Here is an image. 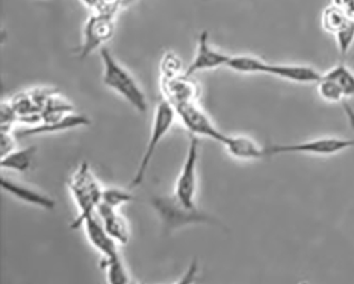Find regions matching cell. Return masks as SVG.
<instances>
[{"label": "cell", "instance_id": "cell-1", "mask_svg": "<svg viewBox=\"0 0 354 284\" xmlns=\"http://www.w3.org/2000/svg\"><path fill=\"white\" fill-rule=\"evenodd\" d=\"M100 57L104 64V86L118 93L136 111L145 113L148 108L147 98L134 77L116 61L106 47L100 49Z\"/></svg>", "mask_w": 354, "mask_h": 284}, {"label": "cell", "instance_id": "cell-2", "mask_svg": "<svg viewBox=\"0 0 354 284\" xmlns=\"http://www.w3.org/2000/svg\"><path fill=\"white\" fill-rule=\"evenodd\" d=\"M67 187L79 210L78 216L71 228L78 229L83 226V223L88 216L96 212L99 204L102 202L104 189L86 163L79 165L67 181Z\"/></svg>", "mask_w": 354, "mask_h": 284}, {"label": "cell", "instance_id": "cell-3", "mask_svg": "<svg viewBox=\"0 0 354 284\" xmlns=\"http://www.w3.org/2000/svg\"><path fill=\"white\" fill-rule=\"evenodd\" d=\"M176 116L177 114H176L174 106L167 100H163L158 104L157 109L154 112L151 133H150L143 157L140 159V164H138V171L130 183V189L140 187L145 180L146 173L149 169L150 163L157 151L158 146L173 127Z\"/></svg>", "mask_w": 354, "mask_h": 284}, {"label": "cell", "instance_id": "cell-4", "mask_svg": "<svg viewBox=\"0 0 354 284\" xmlns=\"http://www.w3.org/2000/svg\"><path fill=\"white\" fill-rule=\"evenodd\" d=\"M151 205L161 218L166 231H171L189 225L213 223L209 215L199 210L197 207L189 208L185 206L176 198L175 195L154 197Z\"/></svg>", "mask_w": 354, "mask_h": 284}, {"label": "cell", "instance_id": "cell-5", "mask_svg": "<svg viewBox=\"0 0 354 284\" xmlns=\"http://www.w3.org/2000/svg\"><path fill=\"white\" fill-rule=\"evenodd\" d=\"M354 147V140L320 138L294 144L265 146L266 158L282 155H333Z\"/></svg>", "mask_w": 354, "mask_h": 284}, {"label": "cell", "instance_id": "cell-6", "mask_svg": "<svg viewBox=\"0 0 354 284\" xmlns=\"http://www.w3.org/2000/svg\"><path fill=\"white\" fill-rule=\"evenodd\" d=\"M176 114L192 135L205 137L223 144L227 134L221 132L213 124L209 116L196 104V102H183L174 106Z\"/></svg>", "mask_w": 354, "mask_h": 284}, {"label": "cell", "instance_id": "cell-7", "mask_svg": "<svg viewBox=\"0 0 354 284\" xmlns=\"http://www.w3.org/2000/svg\"><path fill=\"white\" fill-rule=\"evenodd\" d=\"M199 155V141L192 135L187 148V158L175 185V195L178 200L189 208H195L196 187H197V162Z\"/></svg>", "mask_w": 354, "mask_h": 284}, {"label": "cell", "instance_id": "cell-8", "mask_svg": "<svg viewBox=\"0 0 354 284\" xmlns=\"http://www.w3.org/2000/svg\"><path fill=\"white\" fill-rule=\"evenodd\" d=\"M230 56L216 50L209 45V35L207 31H203L198 37L197 49L195 57L184 74L193 76L198 72L216 70L221 66H227Z\"/></svg>", "mask_w": 354, "mask_h": 284}, {"label": "cell", "instance_id": "cell-9", "mask_svg": "<svg viewBox=\"0 0 354 284\" xmlns=\"http://www.w3.org/2000/svg\"><path fill=\"white\" fill-rule=\"evenodd\" d=\"M114 35V23L106 15H95L90 17L83 29V42L81 46L80 58H86L98 47Z\"/></svg>", "mask_w": 354, "mask_h": 284}, {"label": "cell", "instance_id": "cell-10", "mask_svg": "<svg viewBox=\"0 0 354 284\" xmlns=\"http://www.w3.org/2000/svg\"><path fill=\"white\" fill-rule=\"evenodd\" d=\"M83 227L93 247L104 256L102 261H115L122 259L118 252L120 244L106 232L96 212L84 220Z\"/></svg>", "mask_w": 354, "mask_h": 284}, {"label": "cell", "instance_id": "cell-11", "mask_svg": "<svg viewBox=\"0 0 354 284\" xmlns=\"http://www.w3.org/2000/svg\"><path fill=\"white\" fill-rule=\"evenodd\" d=\"M161 91L164 100L171 106L183 102H196L201 96V86L185 74L179 75L171 79H161Z\"/></svg>", "mask_w": 354, "mask_h": 284}, {"label": "cell", "instance_id": "cell-12", "mask_svg": "<svg viewBox=\"0 0 354 284\" xmlns=\"http://www.w3.org/2000/svg\"><path fill=\"white\" fill-rule=\"evenodd\" d=\"M265 75L300 84H317L322 76V74H320L314 67L308 66V65L274 64V63L267 64Z\"/></svg>", "mask_w": 354, "mask_h": 284}, {"label": "cell", "instance_id": "cell-13", "mask_svg": "<svg viewBox=\"0 0 354 284\" xmlns=\"http://www.w3.org/2000/svg\"><path fill=\"white\" fill-rule=\"evenodd\" d=\"M96 214L104 225L106 232L112 236L120 245H126L130 240V228L126 218L118 213V209L109 207L100 202L96 210Z\"/></svg>", "mask_w": 354, "mask_h": 284}, {"label": "cell", "instance_id": "cell-14", "mask_svg": "<svg viewBox=\"0 0 354 284\" xmlns=\"http://www.w3.org/2000/svg\"><path fill=\"white\" fill-rule=\"evenodd\" d=\"M0 187L8 194L12 195L26 204L32 205L45 210H53L55 208V201L48 195L43 194L37 189L19 184L15 181L9 180L3 177L0 179Z\"/></svg>", "mask_w": 354, "mask_h": 284}, {"label": "cell", "instance_id": "cell-15", "mask_svg": "<svg viewBox=\"0 0 354 284\" xmlns=\"http://www.w3.org/2000/svg\"><path fill=\"white\" fill-rule=\"evenodd\" d=\"M91 120L86 116L79 114L69 113L64 117L49 123H39L31 126L27 129L17 132V137H35L39 134L53 133V132L65 131V130L74 129V128L88 126Z\"/></svg>", "mask_w": 354, "mask_h": 284}, {"label": "cell", "instance_id": "cell-16", "mask_svg": "<svg viewBox=\"0 0 354 284\" xmlns=\"http://www.w3.org/2000/svg\"><path fill=\"white\" fill-rule=\"evenodd\" d=\"M223 145L232 155L239 160H260L266 158L265 146L259 145L250 138L244 135H225Z\"/></svg>", "mask_w": 354, "mask_h": 284}, {"label": "cell", "instance_id": "cell-17", "mask_svg": "<svg viewBox=\"0 0 354 284\" xmlns=\"http://www.w3.org/2000/svg\"><path fill=\"white\" fill-rule=\"evenodd\" d=\"M37 153V146H28L21 149L17 148L6 157L0 158V167L8 171L26 173L30 169Z\"/></svg>", "mask_w": 354, "mask_h": 284}, {"label": "cell", "instance_id": "cell-18", "mask_svg": "<svg viewBox=\"0 0 354 284\" xmlns=\"http://www.w3.org/2000/svg\"><path fill=\"white\" fill-rule=\"evenodd\" d=\"M267 64L262 59L257 57L247 56H230L227 67L231 70L239 74H266Z\"/></svg>", "mask_w": 354, "mask_h": 284}, {"label": "cell", "instance_id": "cell-19", "mask_svg": "<svg viewBox=\"0 0 354 284\" xmlns=\"http://www.w3.org/2000/svg\"><path fill=\"white\" fill-rule=\"evenodd\" d=\"M349 21L345 12L335 3H332L322 11V28L330 35H335Z\"/></svg>", "mask_w": 354, "mask_h": 284}, {"label": "cell", "instance_id": "cell-20", "mask_svg": "<svg viewBox=\"0 0 354 284\" xmlns=\"http://www.w3.org/2000/svg\"><path fill=\"white\" fill-rule=\"evenodd\" d=\"M337 84L345 94L346 98L354 97V73L345 63H339L324 74Z\"/></svg>", "mask_w": 354, "mask_h": 284}, {"label": "cell", "instance_id": "cell-21", "mask_svg": "<svg viewBox=\"0 0 354 284\" xmlns=\"http://www.w3.org/2000/svg\"><path fill=\"white\" fill-rule=\"evenodd\" d=\"M317 91L320 97L324 102H330V104L344 102L346 98L342 88L333 80L327 78L324 74L317 82Z\"/></svg>", "mask_w": 354, "mask_h": 284}, {"label": "cell", "instance_id": "cell-22", "mask_svg": "<svg viewBox=\"0 0 354 284\" xmlns=\"http://www.w3.org/2000/svg\"><path fill=\"white\" fill-rule=\"evenodd\" d=\"M102 267L106 270L108 282L110 283L126 284L131 281L122 259L115 261H102Z\"/></svg>", "mask_w": 354, "mask_h": 284}, {"label": "cell", "instance_id": "cell-23", "mask_svg": "<svg viewBox=\"0 0 354 284\" xmlns=\"http://www.w3.org/2000/svg\"><path fill=\"white\" fill-rule=\"evenodd\" d=\"M160 72L161 79H171L184 74L181 59L176 53H165L160 64Z\"/></svg>", "mask_w": 354, "mask_h": 284}, {"label": "cell", "instance_id": "cell-24", "mask_svg": "<svg viewBox=\"0 0 354 284\" xmlns=\"http://www.w3.org/2000/svg\"><path fill=\"white\" fill-rule=\"evenodd\" d=\"M132 200H133V195L131 193L118 187H109L104 189L102 192V202L118 210V208Z\"/></svg>", "mask_w": 354, "mask_h": 284}, {"label": "cell", "instance_id": "cell-25", "mask_svg": "<svg viewBox=\"0 0 354 284\" xmlns=\"http://www.w3.org/2000/svg\"><path fill=\"white\" fill-rule=\"evenodd\" d=\"M334 37L339 55L345 58L354 44V21L350 19Z\"/></svg>", "mask_w": 354, "mask_h": 284}, {"label": "cell", "instance_id": "cell-26", "mask_svg": "<svg viewBox=\"0 0 354 284\" xmlns=\"http://www.w3.org/2000/svg\"><path fill=\"white\" fill-rule=\"evenodd\" d=\"M19 120L17 110L12 102H3L0 106V125L1 131H12L14 124Z\"/></svg>", "mask_w": 354, "mask_h": 284}, {"label": "cell", "instance_id": "cell-27", "mask_svg": "<svg viewBox=\"0 0 354 284\" xmlns=\"http://www.w3.org/2000/svg\"><path fill=\"white\" fill-rule=\"evenodd\" d=\"M17 149V141L12 131H1L0 133V157L3 158Z\"/></svg>", "mask_w": 354, "mask_h": 284}, {"label": "cell", "instance_id": "cell-28", "mask_svg": "<svg viewBox=\"0 0 354 284\" xmlns=\"http://www.w3.org/2000/svg\"><path fill=\"white\" fill-rule=\"evenodd\" d=\"M333 3L345 12L348 19L354 21V0H333Z\"/></svg>", "mask_w": 354, "mask_h": 284}, {"label": "cell", "instance_id": "cell-29", "mask_svg": "<svg viewBox=\"0 0 354 284\" xmlns=\"http://www.w3.org/2000/svg\"><path fill=\"white\" fill-rule=\"evenodd\" d=\"M344 112H345L346 117H347L348 123L350 127L354 130V109L347 102H344Z\"/></svg>", "mask_w": 354, "mask_h": 284}]
</instances>
